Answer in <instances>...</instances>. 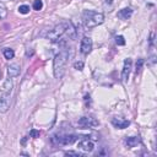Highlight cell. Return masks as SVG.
I'll use <instances>...</instances> for the list:
<instances>
[{
    "instance_id": "cell-25",
    "label": "cell",
    "mask_w": 157,
    "mask_h": 157,
    "mask_svg": "<svg viewBox=\"0 0 157 157\" xmlns=\"http://www.w3.org/2000/svg\"><path fill=\"white\" fill-rule=\"evenodd\" d=\"M1 75H3V74H1V70H0V79H1Z\"/></svg>"
},
{
    "instance_id": "cell-21",
    "label": "cell",
    "mask_w": 157,
    "mask_h": 157,
    "mask_svg": "<svg viewBox=\"0 0 157 157\" xmlns=\"http://www.w3.org/2000/svg\"><path fill=\"white\" fill-rule=\"evenodd\" d=\"M30 136L31 138H39V130H36V129H32V130L30 131Z\"/></svg>"
},
{
    "instance_id": "cell-9",
    "label": "cell",
    "mask_w": 157,
    "mask_h": 157,
    "mask_svg": "<svg viewBox=\"0 0 157 157\" xmlns=\"http://www.w3.org/2000/svg\"><path fill=\"white\" fill-rule=\"evenodd\" d=\"M81 151H85V152H91L92 150L94 148V144L91 140H82L79 142V146H77Z\"/></svg>"
},
{
    "instance_id": "cell-1",
    "label": "cell",
    "mask_w": 157,
    "mask_h": 157,
    "mask_svg": "<svg viewBox=\"0 0 157 157\" xmlns=\"http://www.w3.org/2000/svg\"><path fill=\"white\" fill-rule=\"evenodd\" d=\"M67 58H69V52L67 50H61L59 52L55 58H54L53 63V69H54V76L57 79H61L65 71V65L67 63Z\"/></svg>"
},
{
    "instance_id": "cell-4",
    "label": "cell",
    "mask_w": 157,
    "mask_h": 157,
    "mask_svg": "<svg viewBox=\"0 0 157 157\" xmlns=\"http://www.w3.org/2000/svg\"><path fill=\"white\" fill-rule=\"evenodd\" d=\"M96 125H98V121L94 118H92V117H82V118H80V120H79V126L81 129L93 128Z\"/></svg>"
},
{
    "instance_id": "cell-18",
    "label": "cell",
    "mask_w": 157,
    "mask_h": 157,
    "mask_svg": "<svg viewBox=\"0 0 157 157\" xmlns=\"http://www.w3.org/2000/svg\"><path fill=\"white\" fill-rule=\"evenodd\" d=\"M18 11H20V13H23V15H26V13L30 12V6L28 5H21V6H18Z\"/></svg>"
},
{
    "instance_id": "cell-6",
    "label": "cell",
    "mask_w": 157,
    "mask_h": 157,
    "mask_svg": "<svg viewBox=\"0 0 157 157\" xmlns=\"http://www.w3.org/2000/svg\"><path fill=\"white\" fill-rule=\"evenodd\" d=\"M92 49V39L90 37H84L81 39V45H80V52L82 54H88Z\"/></svg>"
},
{
    "instance_id": "cell-14",
    "label": "cell",
    "mask_w": 157,
    "mask_h": 157,
    "mask_svg": "<svg viewBox=\"0 0 157 157\" xmlns=\"http://www.w3.org/2000/svg\"><path fill=\"white\" fill-rule=\"evenodd\" d=\"M140 142V139L136 138V136H130V138H126L125 139V144L128 147H135Z\"/></svg>"
},
{
    "instance_id": "cell-15",
    "label": "cell",
    "mask_w": 157,
    "mask_h": 157,
    "mask_svg": "<svg viewBox=\"0 0 157 157\" xmlns=\"http://www.w3.org/2000/svg\"><path fill=\"white\" fill-rule=\"evenodd\" d=\"M3 54H4L5 59H9V60L15 57V52H13L12 49H10V48H5V49L3 50Z\"/></svg>"
},
{
    "instance_id": "cell-12",
    "label": "cell",
    "mask_w": 157,
    "mask_h": 157,
    "mask_svg": "<svg viewBox=\"0 0 157 157\" xmlns=\"http://www.w3.org/2000/svg\"><path fill=\"white\" fill-rule=\"evenodd\" d=\"M133 15V10L130 8H126V9H123L118 12V17L121 20H128L129 17H131Z\"/></svg>"
},
{
    "instance_id": "cell-5",
    "label": "cell",
    "mask_w": 157,
    "mask_h": 157,
    "mask_svg": "<svg viewBox=\"0 0 157 157\" xmlns=\"http://www.w3.org/2000/svg\"><path fill=\"white\" fill-rule=\"evenodd\" d=\"M131 66H133V60L130 58H128L124 60V66H123V71H121V81H125L130 76V71H131Z\"/></svg>"
},
{
    "instance_id": "cell-23",
    "label": "cell",
    "mask_w": 157,
    "mask_h": 157,
    "mask_svg": "<svg viewBox=\"0 0 157 157\" xmlns=\"http://www.w3.org/2000/svg\"><path fill=\"white\" fill-rule=\"evenodd\" d=\"M65 155H66V156H77V157L81 156V153H79V152H74V151H66Z\"/></svg>"
},
{
    "instance_id": "cell-2",
    "label": "cell",
    "mask_w": 157,
    "mask_h": 157,
    "mask_svg": "<svg viewBox=\"0 0 157 157\" xmlns=\"http://www.w3.org/2000/svg\"><path fill=\"white\" fill-rule=\"evenodd\" d=\"M82 20L86 28H93V27H97L98 25H102L104 22V16L101 12H96L93 10H86L82 15Z\"/></svg>"
},
{
    "instance_id": "cell-19",
    "label": "cell",
    "mask_w": 157,
    "mask_h": 157,
    "mask_svg": "<svg viewBox=\"0 0 157 157\" xmlns=\"http://www.w3.org/2000/svg\"><path fill=\"white\" fill-rule=\"evenodd\" d=\"M142 65H144V60H142V59H138V61H136V69H135L136 74L140 72V70L142 69Z\"/></svg>"
},
{
    "instance_id": "cell-16",
    "label": "cell",
    "mask_w": 157,
    "mask_h": 157,
    "mask_svg": "<svg viewBox=\"0 0 157 157\" xmlns=\"http://www.w3.org/2000/svg\"><path fill=\"white\" fill-rule=\"evenodd\" d=\"M42 8H43L42 0H35V3H33V9H35L36 11H39V10H42Z\"/></svg>"
},
{
    "instance_id": "cell-22",
    "label": "cell",
    "mask_w": 157,
    "mask_h": 157,
    "mask_svg": "<svg viewBox=\"0 0 157 157\" xmlns=\"http://www.w3.org/2000/svg\"><path fill=\"white\" fill-rule=\"evenodd\" d=\"M74 67L75 69H77V70H82L84 69V63L82 61H76V63L74 64Z\"/></svg>"
},
{
    "instance_id": "cell-13",
    "label": "cell",
    "mask_w": 157,
    "mask_h": 157,
    "mask_svg": "<svg viewBox=\"0 0 157 157\" xmlns=\"http://www.w3.org/2000/svg\"><path fill=\"white\" fill-rule=\"evenodd\" d=\"M11 91H12V80L9 77V79H6V81L4 82V86H3V93L11 94Z\"/></svg>"
},
{
    "instance_id": "cell-17",
    "label": "cell",
    "mask_w": 157,
    "mask_h": 157,
    "mask_svg": "<svg viewBox=\"0 0 157 157\" xmlns=\"http://www.w3.org/2000/svg\"><path fill=\"white\" fill-rule=\"evenodd\" d=\"M6 15H8V10L3 4H0V20H4Z\"/></svg>"
},
{
    "instance_id": "cell-8",
    "label": "cell",
    "mask_w": 157,
    "mask_h": 157,
    "mask_svg": "<svg viewBox=\"0 0 157 157\" xmlns=\"http://www.w3.org/2000/svg\"><path fill=\"white\" fill-rule=\"evenodd\" d=\"M9 108H10V94L1 93V97H0V113L8 112Z\"/></svg>"
},
{
    "instance_id": "cell-24",
    "label": "cell",
    "mask_w": 157,
    "mask_h": 157,
    "mask_svg": "<svg viewBox=\"0 0 157 157\" xmlns=\"http://www.w3.org/2000/svg\"><path fill=\"white\" fill-rule=\"evenodd\" d=\"M26 140H27L26 138H25V139H22V141H21V144H22V145H25V144H26Z\"/></svg>"
},
{
    "instance_id": "cell-20",
    "label": "cell",
    "mask_w": 157,
    "mask_h": 157,
    "mask_svg": "<svg viewBox=\"0 0 157 157\" xmlns=\"http://www.w3.org/2000/svg\"><path fill=\"white\" fill-rule=\"evenodd\" d=\"M115 43H117L118 45H124L125 44V39L123 36H117L115 37Z\"/></svg>"
},
{
    "instance_id": "cell-11",
    "label": "cell",
    "mask_w": 157,
    "mask_h": 157,
    "mask_svg": "<svg viewBox=\"0 0 157 157\" xmlns=\"http://www.w3.org/2000/svg\"><path fill=\"white\" fill-rule=\"evenodd\" d=\"M20 65L18 64H10L8 66V74H9V77H16L20 75Z\"/></svg>"
},
{
    "instance_id": "cell-10",
    "label": "cell",
    "mask_w": 157,
    "mask_h": 157,
    "mask_svg": "<svg viewBox=\"0 0 157 157\" xmlns=\"http://www.w3.org/2000/svg\"><path fill=\"white\" fill-rule=\"evenodd\" d=\"M112 124L117 128V129H125L129 126L130 121L128 119H124V118H113L112 119Z\"/></svg>"
},
{
    "instance_id": "cell-3",
    "label": "cell",
    "mask_w": 157,
    "mask_h": 157,
    "mask_svg": "<svg viewBox=\"0 0 157 157\" xmlns=\"http://www.w3.org/2000/svg\"><path fill=\"white\" fill-rule=\"evenodd\" d=\"M69 26H70V23H67V22H63V23L57 25L53 30H50L48 32L47 38H48L49 40H52V42H58L59 38H61L67 32V30H69Z\"/></svg>"
},
{
    "instance_id": "cell-7",
    "label": "cell",
    "mask_w": 157,
    "mask_h": 157,
    "mask_svg": "<svg viewBox=\"0 0 157 157\" xmlns=\"http://www.w3.org/2000/svg\"><path fill=\"white\" fill-rule=\"evenodd\" d=\"M76 135H60L59 138H54L53 140H55L57 142H59V144L61 145H71L72 142L76 141Z\"/></svg>"
}]
</instances>
